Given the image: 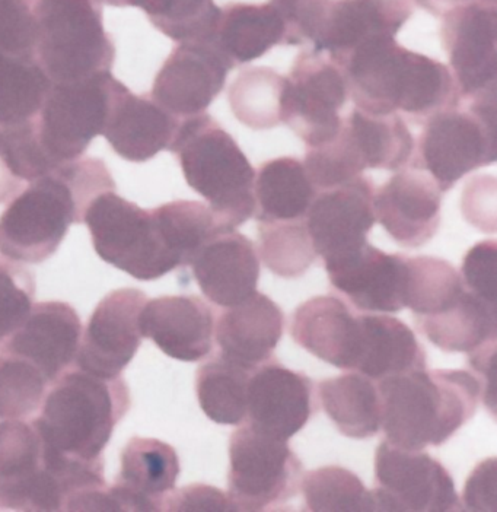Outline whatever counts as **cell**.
<instances>
[{
  "mask_svg": "<svg viewBox=\"0 0 497 512\" xmlns=\"http://www.w3.org/2000/svg\"><path fill=\"white\" fill-rule=\"evenodd\" d=\"M381 512H451L464 507L441 461L381 441L375 453V488Z\"/></svg>",
  "mask_w": 497,
  "mask_h": 512,
  "instance_id": "4fadbf2b",
  "label": "cell"
},
{
  "mask_svg": "<svg viewBox=\"0 0 497 512\" xmlns=\"http://www.w3.org/2000/svg\"><path fill=\"white\" fill-rule=\"evenodd\" d=\"M307 510L314 512H375L374 494L355 473L339 466L321 467L302 477Z\"/></svg>",
  "mask_w": 497,
  "mask_h": 512,
  "instance_id": "ab89813d",
  "label": "cell"
},
{
  "mask_svg": "<svg viewBox=\"0 0 497 512\" xmlns=\"http://www.w3.org/2000/svg\"><path fill=\"white\" fill-rule=\"evenodd\" d=\"M190 266L203 295L218 307H234L257 292L260 260L256 246L238 231L219 232L200 248Z\"/></svg>",
  "mask_w": 497,
  "mask_h": 512,
  "instance_id": "4316f807",
  "label": "cell"
},
{
  "mask_svg": "<svg viewBox=\"0 0 497 512\" xmlns=\"http://www.w3.org/2000/svg\"><path fill=\"white\" fill-rule=\"evenodd\" d=\"M180 475L177 451L155 438H132L121 453V470L107 488L108 511H164Z\"/></svg>",
  "mask_w": 497,
  "mask_h": 512,
  "instance_id": "7402d4cb",
  "label": "cell"
},
{
  "mask_svg": "<svg viewBox=\"0 0 497 512\" xmlns=\"http://www.w3.org/2000/svg\"><path fill=\"white\" fill-rule=\"evenodd\" d=\"M232 65L260 59L285 41V24L270 3H229L213 36Z\"/></svg>",
  "mask_w": 497,
  "mask_h": 512,
  "instance_id": "f546056e",
  "label": "cell"
},
{
  "mask_svg": "<svg viewBox=\"0 0 497 512\" xmlns=\"http://www.w3.org/2000/svg\"><path fill=\"white\" fill-rule=\"evenodd\" d=\"M242 425L229 442V498L237 511L279 510L298 495L304 466L288 441Z\"/></svg>",
  "mask_w": 497,
  "mask_h": 512,
  "instance_id": "30bf717a",
  "label": "cell"
},
{
  "mask_svg": "<svg viewBox=\"0 0 497 512\" xmlns=\"http://www.w3.org/2000/svg\"><path fill=\"white\" fill-rule=\"evenodd\" d=\"M142 337L172 359L197 362L213 351L215 313L197 295H172L148 300L140 311Z\"/></svg>",
  "mask_w": 497,
  "mask_h": 512,
  "instance_id": "d4e9b609",
  "label": "cell"
},
{
  "mask_svg": "<svg viewBox=\"0 0 497 512\" xmlns=\"http://www.w3.org/2000/svg\"><path fill=\"white\" fill-rule=\"evenodd\" d=\"M283 327L285 316L279 305L256 292L241 304L222 311L215 326L219 355L254 370L273 358Z\"/></svg>",
  "mask_w": 497,
  "mask_h": 512,
  "instance_id": "83f0119b",
  "label": "cell"
},
{
  "mask_svg": "<svg viewBox=\"0 0 497 512\" xmlns=\"http://www.w3.org/2000/svg\"><path fill=\"white\" fill-rule=\"evenodd\" d=\"M356 108L371 114H406L423 126L430 117L461 106L451 71L438 60L404 49L395 37L360 44L340 63Z\"/></svg>",
  "mask_w": 497,
  "mask_h": 512,
  "instance_id": "7a4b0ae2",
  "label": "cell"
},
{
  "mask_svg": "<svg viewBox=\"0 0 497 512\" xmlns=\"http://www.w3.org/2000/svg\"><path fill=\"white\" fill-rule=\"evenodd\" d=\"M344 126L366 168L400 171L410 164L414 138L400 114H371L353 108Z\"/></svg>",
  "mask_w": 497,
  "mask_h": 512,
  "instance_id": "836d02e7",
  "label": "cell"
},
{
  "mask_svg": "<svg viewBox=\"0 0 497 512\" xmlns=\"http://www.w3.org/2000/svg\"><path fill=\"white\" fill-rule=\"evenodd\" d=\"M258 243L264 265L280 278H299L318 257L305 219L258 222Z\"/></svg>",
  "mask_w": 497,
  "mask_h": 512,
  "instance_id": "60d3db41",
  "label": "cell"
},
{
  "mask_svg": "<svg viewBox=\"0 0 497 512\" xmlns=\"http://www.w3.org/2000/svg\"><path fill=\"white\" fill-rule=\"evenodd\" d=\"M35 59L52 84H72L111 72L113 38L98 0H34Z\"/></svg>",
  "mask_w": 497,
  "mask_h": 512,
  "instance_id": "52a82bcc",
  "label": "cell"
},
{
  "mask_svg": "<svg viewBox=\"0 0 497 512\" xmlns=\"http://www.w3.org/2000/svg\"><path fill=\"white\" fill-rule=\"evenodd\" d=\"M105 488L104 460L53 450L31 422L0 424V511H89Z\"/></svg>",
  "mask_w": 497,
  "mask_h": 512,
  "instance_id": "3957f363",
  "label": "cell"
},
{
  "mask_svg": "<svg viewBox=\"0 0 497 512\" xmlns=\"http://www.w3.org/2000/svg\"><path fill=\"white\" fill-rule=\"evenodd\" d=\"M286 76L270 68H245L228 89L229 106L238 122L254 130L282 123Z\"/></svg>",
  "mask_w": 497,
  "mask_h": 512,
  "instance_id": "74e56055",
  "label": "cell"
},
{
  "mask_svg": "<svg viewBox=\"0 0 497 512\" xmlns=\"http://www.w3.org/2000/svg\"><path fill=\"white\" fill-rule=\"evenodd\" d=\"M34 292L33 275L0 254V345L30 313Z\"/></svg>",
  "mask_w": 497,
  "mask_h": 512,
  "instance_id": "ee69618b",
  "label": "cell"
},
{
  "mask_svg": "<svg viewBox=\"0 0 497 512\" xmlns=\"http://www.w3.org/2000/svg\"><path fill=\"white\" fill-rule=\"evenodd\" d=\"M441 193L425 171L400 170L375 192V218L398 246H425L441 224Z\"/></svg>",
  "mask_w": 497,
  "mask_h": 512,
  "instance_id": "44dd1931",
  "label": "cell"
},
{
  "mask_svg": "<svg viewBox=\"0 0 497 512\" xmlns=\"http://www.w3.org/2000/svg\"><path fill=\"white\" fill-rule=\"evenodd\" d=\"M285 24V41L288 46L311 43L327 0H269Z\"/></svg>",
  "mask_w": 497,
  "mask_h": 512,
  "instance_id": "7dc6e473",
  "label": "cell"
},
{
  "mask_svg": "<svg viewBox=\"0 0 497 512\" xmlns=\"http://www.w3.org/2000/svg\"><path fill=\"white\" fill-rule=\"evenodd\" d=\"M464 502L468 511H489L487 504L495 508L496 502V466L495 459L481 463L465 486Z\"/></svg>",
  "mask_w": 497,
  "mask_h": 512,
  "instance_id": "681fc988",
  "label": "cell"
},
{
  "mask_svg": "<svg viewBox=\"0 0 497 512\" xmlns=\"http://www.w3.org/2000/svg\"><path fill=\"white\" fill-rule=\"evenodd\" d=\"M414 5V0H327L312 50L327 53L340 66L360 44L397 36L412 17Z\"/></svg>",
  "mask_w": 497,
  "mask_h": 512,
  "instance_id": "ffe728a7",
  "label": "cell"
},
{
  "mask_svg": "<svg viewBox=\"0 0 497 512\" xmlns=\"http://www.w3.org/2000/svg\"><path fill=\"white\" fill-rule=\"evenodd\" d=\"M146 301L139 289L124 288L98 304L76 354L78 370L107 380L120 377L142 342L139 317Z\"/></svg>",
  "mask_w": 497,
  "mask_h": 512,
  "instance_id": "e0dca14e",
  "label": "cell"
},
{
  "mask_svg": "<svg viewBox=\"0 0 497 512\" xmlns=\"http://www.w3.org/2000/svg\"><path fill=\"white\" fill-rule=\"evenodd\" d=\"M50 85L35 54L0 52V124L17 126L37 120Z\"/></svg>",
  "mask_w": 497,
  "mask_h": 512,
  "instance_id": "e575fe53",
  "label": "cell"
},
{
  "mask_svg": "<svg viewBox=\"0 0 497 512\" xmlns=\"http://www.w3.org/2000/svg\"><path fill=\"white\" fill-rule=\"evenodd\" d=\"M304 167L317 192L349 183L368 170L344 126V119L342 129L333 141L308 148Z\"/></svg>",
  "mask_w": 497,
  "mask_h": 512,
  "instance_id": "7bdbcfd3",
  "label": "cell"
},
{
  "mask_svg": "<svg viewBox=\"0 0 497 512\" xmlns=\"http://www.w3.org/2000/svg\"><path fill=\"white\" fill-rule=\"evenodd\" d=\"M164 511L228 512L235 510L231 498L221 489L207 485H190L172 491L165 499Z\"/></svg>",
  "mask_w": 497,
  "mask_h": 512,
  "instance_id": "c3c4849f",
  "label": "cell"
},
{
  "mask_svg": "<svg viewBox=\"0 0 497 512\" xmlns=\"http://www.w3.org/2000/svg\"><path fill=\"white\" fill-rule=\"evenodd\" d=\"M47 386L49 381L31 362L0 351V421L33 416Z\"/></svg>",
  "mask_w": 497,
  "mask_h": 512,
  "instance_id": "b9f144b4",
  "label": "cell"
},
{
  "mask_svg": "<svg viewBox=\"0 0 497 512\" xmlns=\"http://www.w3.org/2000/svg\"><path fill=\"white\" fill-rule=\"evenodd\" d=\"M468 2H490L496 3V0H414V3L432 12L433 15H444L446 11L454 6L463 5Z\"/></svg>",
  "mask_w": 497,
  "mask_h": 512,
  "instance_id": "f907efd6",
  "label": "cell"
},
{
  "mask_svg": "<svg viewBox=\"0 0 497 512\" xmlns=\"http://www.w3.org/2000/svg\"><path fill=\"white\" fill-rule=\"evenodd\" d=\"M251 372L237 362L215 356L197 370L196 391L200 407L210 421L242 425L247 419V390Z\"/></svg>",
  "mask_w": 497,
  "mask_h": 512,
  "instance_id": "d590c367",
  "label": "cell"
},
{
  "mask_svg": "<svg viewBox=\"0 0 497 512\" xmlns=\"http://www.w3.org/2000/svg\"><path fill=\"white\" fill-rule=\"evenodd\" d=\"M423 126L413 168L428 173L442 193L471 171L495 164L496 95L467 101V110L436 114Z\"/></svg>",
  "mask_w": 497,
  "mask_h": 512,
  "instance_id": "ba28073f",
  "label": "cell"
},
{
  "mask_svg": "<svg viewBox=\"0 0 497 512\" xmlns=\"http://www.w3.org/2000/svg\"><path fill=\"white\" fill-rule=\"evenodd\" d=\"M346 75L327 54L314 50L296 57L286 76L282 123L308 148L333 141L342 129L340 111L349 98Z\"/></svg>",
  "mask_w": 497,
  "mask_h": 512,
  "instance_id": "7c38bea8",
  "label": "cell"
},
{
  "mask_svg": "<svg viewBox=\"0 0 497 512\" xmlns=\"http://www.w3.org/2000/svg\"><path fill=\"white\" fill-rule=\"evenodd\" d=\"M371 178L360 176L342 186L321 190L312 200L305 225L324 263L355 253L368 244L377 218Z\"/></svg>",
  "mask_w": 497,
  "mask_h": 512,
  "instance_id": "2e32d148",
  "label": "cell"
},
{
  "mask_svg": "<svg viewBox=\"0 0 497 512\" xmlns=\"http://www.w3.org/2000/svg\"><path fill=\"white\" fill-rule=\"evenodd\" d=\"M180 122L151 95H135L117 81L103 136L121 158L145 162L170 149Z\"/></svg>",
  "mask_w": 497,
  "mask_h": 512,
  "instance_id": "484cf974",
  "label": "cell"
},
{
  "mask_svg": "<svg viewBox=\"0 0 497 512\" xmlns=\"http://www.w3.org/2000/svg\"><path fill=\"white\" fill-rule=\"evenodd\" d=\"M117 79L101 73L72 84H52L37 117L44 152L62 165L84 157L92 139L103 135Z\"/></svg>",
  "mask_w": 497,
  "mask_h": 512,
  "instance_id": "8fae6325",
  "label": "cell"
},
{
  "mask_svg": "<svg viewBox=\"0 0 497 512\" xmlns=\"http://www.w3.org/2000/svg\"><path fill=\"white\" fill-rule=\"evenodd\" d=\"M168 151L180 159L187 184L205 197L218 221L237 230L256 212V170L240 145L207 113L181 119Z\"/></svg>",
  "mask_w": 497,
  "mask_h": 512,
  "instance_id": "8992f818",
  "label": "cell"
},
{
  "mask_svg": "<svg viewBox=\"0 0 497 512\" xmlns=\"http://www.w3.org/2000/svg\"><path fill=\"white\" fill-rule=\"evenodd\" d=\"M321 405L344 437L365 440L382 428L378 384L359 372L328 378L318 384Z\"/></svg>",
  "mask_w": 497,
  "mask_h": 512,
  "instance_id": "4dcf8cb0",
  "label": "cell"
},
{
  "mask_svg": "<svg viewBox=\"0 0 497 512\" xmlns=\"http://www.w3.org/2000/svg\"><path fill=\"white\" fill-rule=\"evenodd\" d=\"M34 0H0V52L34 54Z\"/></svg>",
  "mask_w": 497,
  "mask_h": 512,
  "instance_id": "f6af8a7d",
  "label": "cell"
},
{
  "mask_svg": "<svg viewBox=\"0 0 497 512\" xmlns=\"http://www.w3.org/2000/svg\"><path fill=\"white\" fill-rule=\"evenodd\" d=\"M377 384L385 440L403 450L445 444L476 415L480 403V381L463 370L423 368Z\"/></svg>",
  "mask_w": 497,
  "mask_h": 512,
  "instance_id": "277c9868",
  "label": "cell"
},
{
  "mask_svg": "<svg viewBox=\"0 0 497 512\" xmlns=\"http://www.w3.org/2000/svg\"><path fill=\"white\" fill-rule=\"evenodd\" d=\"M84 222L98 256L138 281H156L180 267L165 243L154 211L139 208L116 192L95 197L86 209Z\"/></svg>",
  "mask_w": 497,
  "mask_h": 512,
  "instance_id": "9c48e42d",
  "label": "cell"
},
{
  "mask_svg": "<svg viewBox=\"0 0 497 512\" xmlns=\"http://www.w3.org/2000/svg\"><path fill=\"white\" fill-rule=\"evenodd\" d=\"M304 162L292 157L270 159L260 165L254 181L257 222L305 219L317 196Z\"/></svg>",
  "mask_w": 497,
  "mask_h": 512,
  "instance_id": "1f68e13d",
  "label": "cell"
},
{
  "mask_svg": "<svg viewBox=\"0 0 497 512\" xmlns=\"http://www.w3.org/2000/svg\"><path fill=\"white\" fill-rule=\"evenodd\" d=\"M116 8H139L156 30L177 43L209 40L215 34L222 8L215 0H98Z\"/></svg>",
  "mask_w": 497,
  "mask_h": 512,
  "instance_id": "8d00e7d4",
  "label": "cell"
},
{
  "mask_svg": "<svg viewBox=\"0 0 497 512\" xmlns=\"http://www.w3.org/2000/svg\"><path fill=\"white\" fill-rule=\"evenodd\" d=\"M315 413L314 383L307 375L288 370L275 358L251 372L244 424L288 441Z\"/></svg>",
  "mask_w": 497,
  "mask_h": 512,
  "instance_id": "ac0fdd59",
  "label": "cell"
},
{
  "mask_svg": "<svg viewBox=\"0 0 497 512\" xmlns=\"http://www.w3.org/2000/svg\"><path fill=\"white\" fill-rule=\"evenodd\" d=\"M331 286L360 311L398 313L407 308V256L372 244L324 263Z\"/></svg>",
  "mask_w": 497,
  "mask_h": 512,
  "instance_id": "d6986e66",
  "label": "cell"
},
{
  "mask_svg": "<svg viewBox=\"0 0 497 512\" xmlns=\"http://www.w3.org/2000/svg\"><path fill=\"white\" fill-rule=\"evenodd\" d=\"M152 211L165 243L177 257L180 267L190 266L207 241L219 232L229 230L218 221L212 209L202 202L175 200Z\"/></svg>",
  "mask_w": 497,
  "mask_h": 512,
  "instance_id": "f35d334b",
  "label": "cell"
},
{
  "mask_svg": "<svg viewBox=\"0 0 497 512\" xmlns=\"http://www.w3.org/2000/svg\"><path fill=\"white\" fill-rule=\"evenodd\" d=\"M291 336L321 361L356 372L365 345L363 314L334 295L311 298L293 313Z\"/></svg>",
  "mask_w": 497,
  "mask_h": 512,
  "instance_id": "cb8c5ba5",
  "label": "cell"
},
{
  "mask_svg": "<svg viewBox=\"0 0 497 512\" xmlns=\"http://www.w3.org/2000/svg\"><path fill=\"white\" fill-rule=\"evenodd\" d=\"M441 40L461 101L495 97L496 3L468 2L442 15Z\"/></svg>",
  "mask_w": 497,
  "mask_h": 512,
  "instance_id": "5bb4252c",
  "label": "cell"
},
{
  "mask_svg": "<svg viewBox=\"0 0 497 512\" xmlns=\"http://www.w3.org/2000/svg\"><path fill=\"white\" fill-rule=\"evenodd\" d=\"M116 183L101 159L78 158L28 183L0 216V254L37 265L52 257L89 203Z\"/></svg>",
  "mask_w": 497,
  "mask_h": 512,
  "instance_id": "6da1fadb",
  "label": "cell"
},
{
  "mask_svg": "<svg viewBox=\"0 0 497 512\" xmlns=\"http://www.w3.org/2000/svg\"><path fill=\"white\" fill-rule=\"evenodd\" d=\"M130 409V393L121 377L63 372L41 403L31 424L53 450L85 461L103 459L114 428Z\"/></svg>",
  "mask_w": 497,
  "mask_h": 512,
  "instance_id": "5b68a950",
  "label": "cell"
},
{
  "mask_svg": "<svg viewBox=\"0 0 497 512\" xmlns=\"http://www.w3.org/2000/svg\"><path fill=\"white\" fill-rule=\"evenodd\" d=\"M363 323L365 345L356 372L378 383L391 375L426 368L425 348L406 323L374 314H363Z\"/></svg>",
  "mask_w": 497,
  "mask_h": 512,
  "instance_id": "d6a6232c",
  "label": "cell"
},
{
  "mask_svg": "<svg viewBox=\"0 0 497 512\" xmlns=\"http://www.w3.org/2000/svg\"><path fill=\"white\" fill-rule=\"evenodd\" d=\"M461 278L465 288L490 304H496L497 243L495 240L476 244L461 267Z\"/></svg>",
  "mask_w": 497,
  "mask_h": 512,
  "instance_id": "bcb514c9",
  "label": "cell"
},
{
  "mask_svg": "<svg viewBox=\"0 0 497 512\" xmlns=\"http://www.w3.org/2000/svg\"><path fill=\"white\" fill-rule=\"evenodd\" d=\"M234 68L213 37L178 43L156 75L152 100L178 119L206 113Z\"/></svg>",
  "mask_w": 497,
  "mask_h": 512,
  "instance_id": "9a60e30c",
  "label": "cell"
},
{
  "mask_svg": "<svg viewBox=\"0 0 497 512\" xmlns=\"http://www.w3.org/2000/svg\"><path fill=\"white\" fill-rule=\"evenodd\" d=\"M423 336L445 352L474 354L497 339V305L467 288L438 313L414 317Z\"/></svg>",
  "mask_w": 497,
  "mask_h": 512,
  "instance_id": "f1b7e54d",
  "label": "cell"
},
{
  "mask_svg": "<svg viewBox=\"0 0 497 512\" xmlns=\"http://www.w3.org/2000/svg\"><path fill=\"white\" fill-rule=\"evenodd\" d=\"M82 323L66 302H38L0 351L31 362L53 384L78 354Z\"/></svg>",
  "mask_w": 497,
  "mask_h": 512,
  "instance_id": "603a6c76",
  "label": "cell"
}]
</instances>
